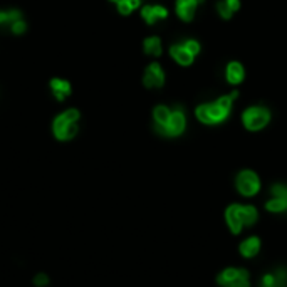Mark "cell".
Returning <instances> with one entry per match:
<instances>
[{
  "label": "cell",
  "instance_id": "6da1fadb",
  "mask_svg": "<svg viewBox=\"0 0 287 287\" xmlns=\"http://www.w3.org/2000/svg\"><path fill=\"white\" fill-rule=\"evenodd\" d=\"M271 119V113L266 108H249L242 114V121L244 126L250 131H259L269 123Z\"/></svg>",
  "mask_w": 287,
  "mask_h": 287
},
{
  "label": "cell",
  "instance_id": "7a4b0ae2",
  "mask_svg": "<svg viewBox=\"0 0 287 287\" xmlns=\"http://www.w3.org/2000/svg\"><path fill=\"white\" fill-rule=\"evenodd\" d=\"M228 114L230 113L223 111V109L217 104V101H215V103H210V104H202L197 108V118L200 119L202 123H205V125H217V123H222L228 118Z\"/></svg>",
  "mask_w": 287,
  "mask_h": 287
},
{
  "label": "cell",
  "instance_id": "3957f363",
  "mask_svg": "<svg viewBox=\"0 0 287 287\" xmlns=\"http://www.w3.org/2000/svg\"><path fill=\"white\" fill-rule=\"evenodd\" d=\"M217 282L223 287H250L249 272L245 269H225Z\"/></svg>",
  "mask_w": 287,
  "mask_h": 287
},
{
  "label": "cell",
  "instance_id": "277c9868",
  "mask_svg": "<svg viewBox=\"0 0 287 287\" xmlns=\"http://www.w3.org/2000/svg\"><path fill=\"white\" fill-rule=\"evenodd\" d=\"M260 188V182L259 176L250 170H244L240 171L237 176V190L245 197H252L259 192Z\"/></svg>",
  "mask_w": 287,
  "mask_h": 287
},
{
  "label": "cell",
  "instance_id": "5b68a950",
  "mask_svg": "<svg viewBox=\"0 0 287 287\" xmlns=\"http://www.w3.org/2000/svg\"><path fill=\"white\" fill-rule=\"evenodd\" d=\"M185 125H187V121H185L183 111L182 109H175V111H171V118H170L168 125L163 128H154V130H156L160 135H165V136H178L183 133Z\"/></svg>",
  "mask_w": 287,
  "mask_h": 287
},
{
  "label": "cell",
  "instance_id": "8992f818",
  "mask_svg": "<svg viewBox=\"0 0 287 287\" xmlns=\"http://www.w3.org/2000/svg\"><path fill=\"white\" fill-rule=\"evenodd\" d=\"M143 82L146 87H161L163 82H165V74H163L161 66L156 64V63L149 64L146 72H144Z\"/></svg>",
  "mask_w": 287,
  "mask_h": 287
},
{
  "label": "cell",
  "instance_id": "52a82bcc",
  "mask_svg": "<svg viewBox=\"0 0 287 287\" xmlns=\"http://www.w3.org/2000/svg\"><path fill=\"white\" fill-rule=\"evenodd\" d=\"M202 0H176V14L185 22H190L195 15L197 5Z\"/></svg>",
  "mask_w": 287,
  "mask_h": 287
},
{
  "label": "cell",
  "instance_id": "ba28073f",
  "mask_svg": "<svg viewBox=\"0 0 287 287\" xmlns=\"http://www.w3.org/2000/svg\"><path fill=\"white\" fill-rule=\"evenodd\" d=\"M225 217H227V222H228V227L233 233H238L244 227V222H242V217H240V205H230L225 212Z\"/></svg>",
  "mask_w": 287,
  "mask_h": 287
},
{
  "label": "cell",
  "instance_id": "9c48e42d",
  "mask_svg": "<svg viewBox=\"0 0 287 287\" xmlns=\"http://www.w3.org/2000/svg\"><path fill=\"white\" fill-rule=\"evenodd\" d=\"M262 287H287V272L279 269L276 274H266L260 282Z\"/></svg>",
  "mask_w": 287,
  "mask_h": 287
},
{
  "label": "cell",
  "instance_id": "30bf717a",
  "mask_svg": "<svg viewBox=\"0 0 287 287\" xmlns=\"http://www.w3.org/2000/svg\"><path fill=\"white\" fill-rule=\"evenodd\" d=\"M225 76H227V81L230 82V84H240L242 81H244V68H242L240 63H230L227 66V72H225Z\"/></svg>",
  "mask_w": 287,
  "mask_h": 287
},
{
  "label": "cell",
  "instance_id": "8fae6325",
  "mask_svg": "<svg viewBox=\"0 0 287 287\" xmlns=\"http://www.w3.org/2000/svg\"><path fill=\"white\" fill-rule=\"evenodd\" d=\"M170 54L176 61V63L182 64V66H190L193 63V57H195V56L190 54L187 49H185V46H171Z\"/></svg>",
  "mask_w": 287,
  "mask_h": 287
},
{
  "label": "cell",
  "instance_id": "7c38bea8",
  "mask_svg": "<svg viewBox=\"0 0 287 287\" xmlns=\"http://www.w3.org/2000/svg\"><path fill=\"white\" fill-rule=\"evenodd\" d=\"M259 249H260V242L257 237H250L240 244V254L244 255V257H254V255L259 252Z\"/></svg>",
  "mask_w": 287,
  "mask_h": 287
},
{
  "label": "cell",
  "instance_id": "4fadbf2b",
  "mask_svg": "<svg viewBox=\"0 0 287 287\" xmlns=\"http://www.w3.org/2000/svg\"><path fill=\"white\" fill-rule=\"evenodd\" d=\"M71 123H72V121H69L66 114H61V116L56 118V121H54V135H56L57 140L66 141V133H68V128H69Z\"/></svg>",
  "mask_w": 287,
  "mask_h": 287
},
{
  "label": "cell",
  "instance_id": "5bb4252c",
  "mask_svg": "<svg viewBox=\"0 0 287 287\" xmlns=\"http://www.w3.org/2000/svg\"><path fill=\"white\" fill-rule=\"evenodd\" d=\"M153 116H154V128H163L168 125V121L171 118V111L166 108V106H158V108L154 109Z\"/></svg>",
  "mask_w": 287,
  "mask_h": 287
},
{
  "label": "cell",
  "instance_id": "9a60e30c",
  "mask_svg": "<svg viewBox=\"0 0 287 287\" xmlns=\"http://www.w3.org/2000/svg\"><path fill=\"white\" fill-rule=\"evenodd\" d=\"M51 87L52 91H54L56 98L59 101H63L66 96L71 92V86L68 81H63V79H52L51 81Z\"/></svg>",
  "mask_w": 287,
  "mask_h": 287
},
{
  "label": "cell",
  "instance_id": "2e32d148",
  "mask_svg": "<svg viewBox=\"0 0 287 287\" xmlns=\"http://www.w3.org/2000/svg\"><path fill=\"white\" fill-rule=\"evenodd\" d=\"M144 52L149 56H161V42L158 37H148L144 41Z\"/></svg>",
  "mask_w": 287,
  "mask_h": 287
},
{
  "label": "cell",
  "instance_id": "e0dca14e",
  "mask_svg": "<svg viewBox=\"0 0 287 287\" xmlns=\"http://www.w3.org/2000/svg\"><path fill=\"white\" fill-rule=\"evenodd\" d=\"M240 217H242L244 225H252L255 222V218H257V210L250 205L249 207L240 205Z\"/></svg>",
  "mask_w": 287,
  "mask_h": 287
},
{
  "label": "cell",
  "instance_id": "ac0fdd59",
  "mask_svg": "<svg viewBox=\"0 0 287 287\" xmlns=\"http://www.w3.org/2000/svg\"><path fill=\"white\" fill-rule=\"evenodd\" d=\"M266 209H267L269 212H276V214H277V212H284V210H287V202L274 197L272 200H269V202L266 203Z\"/></svg>",
  "mask_w": 287,
  "mask_h": 287
},
{
  "label": "cell",
  "instance_id": "d6986e66",
  "mask_svg": "<svg viewBox=\"0 0 287 287\" xmlns=\"http://www.w3.org/2000/svg\"><path fill=\"white\" fill-rule=\"evenodd\" d=\"M20 19V12L19 10H8V12H0V25L2 24H10L15 20Z\"/></svg>",
  "mask_w": 287,
  "mask_h": 287
},
{
  "label": "cell",
  "instance_id": "ffe728a7",
  "mask_svg": "<svg viewBox=\"0 0 287 287\" xmlns=\"http://www.w3.org/2000/svg\"><path fill=\"white\" fill-rule=\"evenodd\" d=\"M141 15H143V19L148 22L149 25L154 24V22L158 20V17L156 14H154V8L151 5H146V7H143V10H141Z\"/></svg>",
  "mask_w": 287,
  "mask_h": 287
},
{
  "label": "cell",
  "instance_id": "44dd1931",
  "mask_svg": "<svg viewBox=\"0 0 287 287\" xmlns=\"http://www.w3.org/2000/svg\"><path fill=\"white\" fill-rule=\"evenodd\" d=\"M271 192L276 198H281V200L287 202V187H284V185H274L271 188Z\"/></svg>",
  "mask_w": 287,
  "mask_h": 287
},
{
  "label": "cell",
  "instance_id": "7402d4cb",
  "mask_svg": "<svg viewBox=\"0 0 287 287\" xmlns=\"http://www.w3.org/2000/svg\"><path fill=\"white\" fill-rule=\"evenodd\" d=\"M118 10H119V14H123V15L131 14L133 7H131L130 0H119V2H118Z\"/></svg>",
  "mask_w": 287,
  "mask_h": 287
},
{
  "label": "cell",
  "instance_id": "603a6c76",
  "mask_svg": "<svg viewBox=\"0 0 287 287\" xmlns=\"http://www.w3.org/2000/svg\"><path fill=\"white\" fill-rule=\"evenodd\" d=\"M217 10H218V14L223 17V19H230L232 14H233L230 8L227 7V3H225V2H218L217 3Z\"/></svg>",
  "mask_w": 287,
  "mask_h": 287
},
{
  "label": "cell",
  "instance_id": "cb8c5ba5",
  "mask_svg": "<svg viewBox=\"0 0 287 287\" xmlns=\"http://www.w3.org/2000/svg\"><path fill=\"white\" fill-rule=\"evenodd\" d=\"M183 46H185V49H187L192 56H197L198 52H200V44H198L197 41H187V42L183 44Z\"/></svg>",
  "mask_w": 287,
  "mask_h": 287
},
{
  "label": "cell",
  "instance_id": "d4e9b609",
  "mask_svg": "<svg viewBox=\"0 0 287 287\" xmlns=\"http://www.w3.org/2000/svg\"><path fill=\"white\" fill-rule=\"evenodd\" d=\"M34 284L37 287H46L49 284V277H47L46 274H37V276L34 277Z\"/></svg>",
  "mask_w": 287,
  "mask_h": 287
},
{
  "label": "cell",
  "instance_id": "484cf974",
  "mask_svg": "<svg viewBox=\"0 0 287 287\" xmlns=\"http://www.w3.org/2000/svg\"><path fill=\"white\" fill-rule=\"evenodd\" d=\"M10 29H12V32H14V34H22L25 30V22H22L20 19L15 20V22H12Z\"/></svg>",
  "mask_w": 287,
  "mask_h": 287
},
{
  "label": "cell",
  "instance_id": "4316f807",
  "mask_svg": "<svg viewBox=\"0 0 287 287\" xmlns=\"http://www.w3.org/2000/svg\"><path fill=\"white\" fill-rule=\"evenodd\" d=\"M154 8V14H156L158 19H166L168 17V10H166L165 7H161V5H153Z\"/></svg>",
  "mask_w": 287,
  "mask_h": 287
},
{
  "label": "cell",
  "instance_id": "83f0119b",
  "mask_svg": "<svg viewBox=\"0 0 287 287\" xmlns=\"http://www.w3.org/2000/svg\"><path fill=\"white\" fill-rule=\"evenodd\" d=\"M225 3H227V7L230 8L232 12H237L238 8H240V0H223Z\"/></svg>",
  "mask_w": 287,
  "mask_h": 287
},
{
  "label": "cell",
  "instance_id": "f1b7e54d",
  "mask_svg": "<svg viewBox=\"0 0 287 287\" xmlns=\"http://www.w3.org/2000/svg\"><path fill=\"white\" fill-rule=\"evenodd\" d=\"M64 114L68 116L69 121H72V123H76L77 119H79V111H77V109H69V111H66Z\"/></svg>",
  "mask_w": 287,
  "mask_h": 287
},
{
  "label": "cell",
  "instance_id": "f546056e",
  "mask_svg": "<svg viewBox=\"0 0 287 287\" xmlns=\"http://www.w3.org/2000/svg\"><path fill=\"white\" fill-rule=\"evenodd\" d=\"M111 2H114V3H118V2H119V0H111Z\"/></svg>",
  "mask_w": 287,
  "mask_h": 287
}]
</instances>
